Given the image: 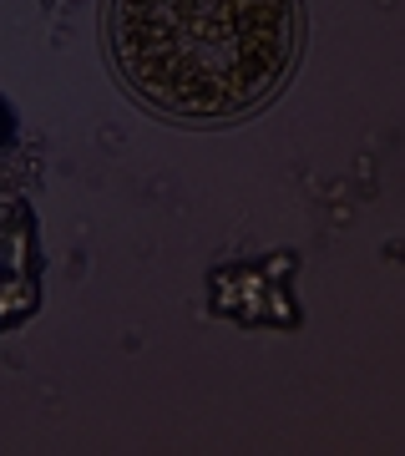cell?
Here are the masks:
<instances>
[{"label":"cell","mask_w":405,"mask_h":456,"mask_svg":"<svg viewBox=\"0 0 405 456\" xmlns=\"http://www.w3.org/2000/svg\"><path fill=\"white\" fill-rule=\"evenodd\" d=\"M107 51L152 112L233 122L289 82L299 0H107Z\"/></svg>","instance_id":"6da1fadb"}]
</instances>
